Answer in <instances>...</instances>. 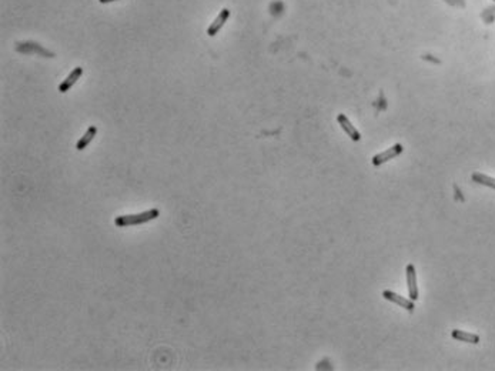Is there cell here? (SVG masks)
<instances>
[{
  "label": "cell",
  "mask_w": 495,
  "mask_h": 371,
  "mask_svg": "<svg viewBox=\"0 0 495 371\" xmlns=\"http://www.w3.org/2000/svg\"><path fill=\"white\" fill-rule=\"evenodd\" d=\"M160 216V210L159 208H150L146 210L143 213L137 214H124V216H117L114 219V224L117 227H128V226H137V224H143L157 219Z\"/></svg>",
  "instance_id": "obj_1"
},
{
  "label": "cell",
  "mask_w": 495,
  "mask_h": 371,
  "mask_svg": "<svg viewBox=\"0 0 495 371\" xmlns=\"http://www.w3.org/2000/svg\"><path fill=\"white\" fill-rule=\"evenodd\" d=\"M403 150H404L403 146H401L400 143H397V144L391 146V147L385 150V151L375 154V156L373 157V160H371V162H373V166H381V164L387 163V162H389V160H393L394 157L400 156V154L403 153Z\"/></svg>",
  "instance_id": "obj_2"
},
{
  "label": "cell",
  "mask_w": 495,
  "mask_h": 371,
  "mask_svg": "<svg viewBox=\"0 0 495 371\" xmlns=\"http://www.w3.org/2000/svg\"><path fill=\"white\" fill-rule=\"evenodd\" d=\"M382 297L385 300H388V301H391V303H394V304H397V306H400V307H403V308H405L407 311H410V313H412L414 311V308H415V306H414V300H408L407 297H403V296H400V294H397V293H394V292H391V290H384L382 292Z\"/></svg>",
  "instance_id": "obj_3"
},
{
  "label": "cell",
  "mask_w": 495,
  "mask_h": 371,
  "mask_svg": "<svg viewBox=\"0 0 495 371\" xmlns=\"http://www.w3.org/2000/svg\"><path fill=\"white\" fill-rule=\"evenodd\" d=\"M405 276H407V285H408V294L411 300H418V285H417V273L414 264H408L405 267Z\"/></svg>",
  "instance_id": "obj_4"
},
{
  "label": "cell",
  "mask_w": 495,
  "mask_h": 371,
  "mask_svg": "<svg viewBox=\"0 0 495 371\" xmlns=\"http://www.w3.org/2000/svg\"><path fill=\"white\" fill-rule=\"evenodd\" d=\"M16 50L20 51V53H36V55H42L44 57H55V55L49 51V50L43 49L40 44L37 43H32V42H26V43H17L16 44Z\"/></svg>",
  "instance_id": "obj_5"
},
{
  "label": "cell",
  "mask_w": 495,
  "mask_h": 371,
  "mask_svg": "<svg viewBox=\"0 0 495 371\" xmlns=\"http://www.w3.org/2000/svg\"><path fill=\"white\" fill-rule=\"evenodd\" d=\"M337 121H338V124L341 126V128H343V130L346 131L347 136H348V137H350L351 140H354V142H360V140H361L360 131H358L357 128L354 127L353 123H351V121L347 119L346 114L340 113L338 116H337Z\"/></svg>",
  "instance_id": "obj_6"
},
{
  "label": "cell",
  "mask_w": 495,
  "mask_h": 371,
  "mask_svg": "<svg viewBox=\"0 0 495 371\" xmlns=\"http://www.w3.org/2000/svg\"><path fill=\"white\" fill-rule=\"evenodd\" d=\"M82 74H83V69H82L80 66L74 67V69L70 71V74H69V76L64 78L63 82H62V83L59 85V92H60V93L69 92L71 87H73V86L77 83V80L82 77Z\"/></svg>",
  "instance_id": "obj_7"
},
{
  "label": "cell",
  "mask_w": 495,
  "mask_h": 371,
  "mask_svg": "<svg viewBox=\"0 0 495 371\" xmlns=\"http://www.w3.org/2000/svg\"><path fill=\"white\" fill-rule=\"evenodd\" d=\"M228 17H230V10L228 9H221L219 16L214 19V21L207 29V35L210 36V37H214L221 30V28L224 26V23L228 20Z\"/></svg>",
  "instance_id": "obj_8"
},
{
  "label": "cell",
  "mask_w": 495,
  "mask_h": 371,
  "mask_svg": "<svg viewBox=\"0 0 495 371\" xmlns=\"http://www.w3.org/2000/svg\"><path fill=\"white\" fill-rule=\"evenodd\" d=\"M451 337L454 340L468 342V344H478L480 342V335L474 334V333H468V331H462V330H453Z\"/></svg>",
  "instance_id": "obj_9"
},
{
  "label": "cell",
  "mask_w": 495,
  "mask_h": 371,
  "mask_svg": "<svg viewBox=\"0 0 495 371\" xmlns=\"http://www.w3.org/2000/svg\"><path fill=\"white\" fill-rule=\"evenodd\" d=\"M96 135H97V127L96 126H90V127L87 128V131L83 135V137H80L79 142L76 143V149L80 150V151L85 150L92 143V140L96 137Z\"/></svg>",
  "instance_id": "obj_10"
},
{
  "label": "cell",
  "mask_w": 495,
  "mask_h": 371,
  "mask_svg": "<svg viewBox=\"0 0 495 371\" xmlns=\"http://www.w3.org/2000/svg\"><path fill=\"white\" fill-rule=\"evenodd\" d=\"M471 178H473L474 183H478V184L481 186H487L489 189H494L495 190V178L491 177V176H487V174L480 173V171H475V173H473Z\"/></svg>",
  "instance_id": "obj_11"
},
{
  "label": "cell",
  "mask_w": 495,
  "mask_h": 371,
  "mask_svg": "<svg viewBox=\"0 0 495 371\" xmlns=\"http://www.w3.org/2000/svg\"><path fill=\"white\" fill-rule=\"evenodd\" d=\"M454 193H455V196H454V197H455L457 201H461V203H464V201H465L464 194H462V192L460 190V187H458L457 184H454Z\"/></svg>",
  "instance_id": "obj_12"
},
{
  "label": "cell",
  "mask_w": 495,
  "mask_h": 371,
  "mask_svg": "<svg viewBox=\"0 0 495 371\" xmlns=\"http://www.w3.org/2000/svg\"><path fill=\"white\" fill-rule=\"evenodd\" d=\"M101 5H107V3H113V2H117V0H99Z\"/></svg>",
  "instance_id": "obj_13"
},
{
  "label": "cell",
  "mask_w": 495,
  "mask_h": 371,
  "mask_svg": "<svg viewBox=\"0 0 495 371\" xmlns=\"http://www.w3.org/2000/svg\"><path fill=\"white\" fill-rule=\"evenodd\" d=\"M492 2H494V3H495V0H492Z\"/></svg>",
  "instance_id": "obj_14"
}]
</instances>
